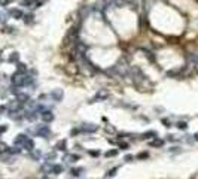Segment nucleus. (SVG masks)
I'll use <instances>...</instances> for the list:
<instances>
[{
    "label": "nucleus",
    "instance_id": "1",
    "mask_svg": "<svg viewBox=\"0 0 198 179\" xmlns=\"http://www.w3.org/2000/svg\"><path fill=\"white\" fill-rule=\"evenodd\" d=\"M33 82V79L30 78V76H27V75H24V73H15L14 76H12V84L15 85V87H26V85H30Z\"/></svg>",
    "mask_w": 198,
    "mask_h": 179
},
{
    "label": "nucleus",
    "instance_id": "2",
    "mask_svg": "<svg viewBox=\"0 0 198 179\" xmlns=\"http://www.w3.org/2000/svg\"><path fill=\"white\" fill-rule=\"evenodd\" d=\"M36 134L40 136V137H48V136L51 134V130H49L46 126H39V127L36 129Z\"/></svg>",
    "mask_w": 198,
    "mask_h": 179
},
{
    "label": "nucleus",
    "instance_id": "3",
    "mask_svg": "<svg viewBox=\"0 0 198 179\" xmlns=\"http://www.w3.org/2000/svg\"><path fill=\"white\" fill-rule=\"evenodd\" d=\"M51 97H52L55 102H61V100H63V97H64V93H63V90H61V88L52 90V93H51Z\"/></svg>",
    "mask_w": 198,
    "mask_h": 179
},
{
    "label": "nucleus",
    "instance_id": "4",
    "mask_svg": "<svg viewBox=\"0 0 198 179\" xmlns=\"http://www.w3.org/2000/svg\"><path fill=\"white\" fill-rule=\"evenodd\" d=\"M21 105H22V103H20L18 100H12V102H9L8 109H9L10 112H18V111L21 109Z\"/></svg>",
    "mask_w": 198,
    "mask_h": 179
},
{
    "label": "nucleus",
    "instance_id": "5",
    "mask_svg": "<svg viewBox=\"0 0 198 179\" xmlns=\"http://www.w3.org/2000/svg\"><path fill=\"white\" fill-rule=\"evenodd\" d=\"M42 120H43V123H52L54 121V114L51 111H45V112H42Z\"/></svg>",
    "mask_w": 198,
    "mask_h": 179
},
{
    "label": "nucleus",
    "instance_id": "6",
    "mask_svg": "<svg viewBox=\"0 0 198 179\" xmlns=\"http://www.w3.org/2000/svg\"><path fill=\"white\" fill-rule=\"evenodd\" d=\"M16 100H18L20 103H28V102H30V97H28V94H26V93H16Z\"/></svg>",
    "mask_w": 198,
    "mask_h": 179
},
{
    "label": "nucleus",
    "instance_id": "7",
    "mask_svg": "<svg viewBox=\"0 0 198 179\" xmlns=\"http://www.w3.org/2000/svg\"><path fill=\"white\" fill-rule=\"evenodd\" d=\"M97 129H98V127H97L95 124H83V126L80 127V132H88V133L92 132V133H94V132H97Z\"/></svg>",
    "mask_w": 198,
    "mask_h": 179
},
{
    "label": "nucleus",
    "instance_id": "8",
    "mask_svg": "<svg viewBox=\"0 0 198 179\" xmlns=\"http://www.w3.org/2000/svg\"><path fill=\"white\" fill-rule=\"evenodd\" d=\"M9 15H10L12 18H15V20H20V18L24 17L22 11H20V9H10V11H9Z\"/></svg>",
    "mask_w": 198,
    "mask_h": 179
},
{
    "label": "nucleus",
    "instance_id": "9",
    "mask_svg": "<svg viewBox=\"0 0 198 179\" xmlns=\"http://www.w3.org/2000/svg\"><path fill=\"white\" fill-rule=\"evenodd\" d=\"M27 139H28V137H27L26 134H18V136L15 137V140H14V143H15L16 146H18V145H20V146H22V145H24V142H26Z\"/></svg>",
    "mask_w": 198,
    "mask_h": 179
},
{
    "label": "nucleus",
    "instance_id": "10",
    "mask_svg": "<svg viewBox=\"0 0 198 179\" xmlns=\"http://www.w3.org/2000/svg\"><path fill=\"white\" fill-rule=\"evenodd\" d=\"M22 148H24V149H27V151H30V152H32V151H33V149H34V142H33V140H32V139H30V137H28V139H27V140H26V142H24V145H22Z\"/></svg>",
    "mask_w": 198,
    "mask_h": 179
},
{
    "label": "nucleus",
    "instance_id": "11",
    "mask_svg": "<svg viewBox=\"0 0 198 179\" xmlns=\"http://www.w3.org/2000/svg\"><path fill=\"white\" fill-rule=\"evenodd\" d=\"M63 172V167L60 166V164H52V167H51V173H54V175H60Z\"/></svg>",
    "mask_w": 198,
    "mask_h": 179
},
{
    "label": "nucleus",
    "instance_id": "12",
    "mask_svg": "<svg viewBox=\"0 0 198 179\" xmlns=\"http://www.w3.org/2000/svg\"><path fill=\"white\" fill-rule=\"evenodd\" d=\"M16 70H18V73H26V72H27V67H26V64L18 63V64H16Z\"/></svg>",
    "mask_w": 198,
    "mask_h": 179
},
{
    "label": "nucleus",
    "instance_id": "13",
    "mask_svg": "<svg viewBox=\"0 0 198 179\" xmlns=\"http://www.w3.org/2000/svg\"><path fill=\"white\" fill-rule=\"evenodd\" d=\"M107 96H109V94H107L106 91H100V93H97V96L94 97V102H97L98 99H106Z\"/></svg>",
    "mask_w": 198,
    "mask_h": 179
},
{
    "label": "nucleus",
    "instance_id": "14",
    "mask_svg": "<svg viewBox=\"0 0 198 179\" xmlns=\"http://www.w3.org/2000/svg\"><path fill=\"white\" fill-rule=\"evenodd\" d=\"M162 145H164V140H161V139H155V140H152V142H151V146H155V148L162 146Z\"/></svg>",
    "mask_w": 198,
    "mask_h": 179
},
{
    "label": "nucleus",
    "instance_id": "15",
    "mask_svg": "<svg viewBox=\"0 0 198 179\" xmlns=\"http://www.w3.org/2000/svg\"><path fill=\"white\" fill-rule=\"evenodd\" d=\"M176 126H177V129H180V130H186V129H188V124H186L185 121H179Z\"/></svg>",
    "mask_w": 198,
    "mask_h": 179
},
{
    "label": "nucleus",
    "instance_id": "16",
    "mask_svg": "<svg viewBox=\"0 0 198 179\" xmlns=\"http://www.w3.org/2000/svg\"><path fill=\"white\" fill-rule=\"evenodd\" d=\"M26 118H27V120H30V121H34V120H36V115H34V112H27Z\"/></svg>",
    "mask_w": 198,
    "mask_h": 179
},
{
    "label": "nucleus",
    "instance_id": "17",
    "mask_svg": "<svg viewBox=\"0 0 198 179\" xmlns=\"http://www.w3.org/2000/svg\"><path fill=\"white\" fill-rule=\"evenodd\" d=\"M149 136H151V137H155L157 133H155V132H148V133L143 134V139H149Z\"/></svg>",
    "mask_w": 198,
    "mask_h": 179
},
{
    "label": "nucleus",
    "instance_id": "18",
    "mask_svg": "<svg viewBox=\"0 0 198 179\" xmlns=\"http://www.w3.org/2000/svg\"><path fill=\"white\" fill-rule=\"evenodd\" d=\"M83 172V169H73L72 170V173H73V176H79L80 173Z\"/></svg>",
    "mask_w": 198,
    "mask_h": 179
},
{
    "label": "nucleus",
    "instance_id": "19",
    "mask_svg": "<svg viewBox=\"0 0 198 179\" xmlns=\"http://www.w3.org/2000/svg\"><path fill=\"white\" fill-rule=\"evenodd\" d=\"M16 60H18V54H16V52H14V54L9 57V61H10V63H14V61H16Z\"/></svg>",
    "mask_w": 198,
    "mask_h": 179
},
{
    "label": "nucleus",
    "instance_id": "20",
    "mask_svg": "<svg viewBox=\"0 0 198 179\" xmlns=\"http://www.w3.org/2000/svg\"><path fill=\"white\" fill-rule=\"evenodd\" d=\"M64 160H66V161H67V160H72V163H73V161H76V160H78V157H76V155H66V157H64Z\"/></svg>",
    "mask_w": 198,
    "mask_h": 179
},
{
    "label": "nucleus",
    "instance_id": "21",
    "mask_svg": "<svg viewBox=\"0 0 198 179\" xmlns=\"http://www.w3.org/2000/svg\"><path fill=\"white\" fill-rule=\"evenodd\" d=\"M116 154H118V151H116V149H113V151H109V152H106L104 155H106V157H113V155H116Z\"/></svg>",
    "mask_w": 198,
    "mask_h": 179
},
{
    "label": "nucleus",
    "instance_id": "22",
    "mask_svg": "<svg viewBox=\"0 0 198 179\" xmlns=\"http://www.w3.org/2000/svg\"><path fill=\"white\" fill-rule=\"evenodd\" d=\"M8 152H9V154H18L20 149H16V148H10V149H9V148H8Z\"/></svg>",
    "mask_w": 198,
    "mask_h": 179
},
{
    "label": "nucleus",
    "instance_id": "23",
    "mask_svg": "<svg viewBox=\"0 0 198 179\" xmlns=\"http://www.w3.org/2000/svg\"><path fill=\"white\" fill-rule=\"evenodd\" d=\"M64 146H66V140H63V142H60L57 148H61V151H66V149H64Z\"/></svg>",
    "mask_w": 198,
    "mask_h": 179
},
{
    "label": "nucleus",
    "instance_id": "24",
    "mask_svg": "<svg viewBox=\"0 0 198 179\" xmlns=\"http://www.w3.org/2000/svg\"><path fill=\"white\" fill-rule=\"evenodd\" d=\"M22 5L24 6H32L33 5V0H22Z\"/></svg>",
    "mask_w": 198,
    "mask_h": 179
},
{
    "label": "nucleus",
    "instance_id": "25",
    "mask_svg": "<svg viewBox=\"0 0 198 179\" xmlns=\"http://www.w3.org/2000/svg\"><path fill=\"white\" fill-rule=\"evenodd\" d=\"M116 170H118V169H116V167H115V169H112V170H110V172H109V173H107V176H109V178H110V176H113V175H115V173H116Z\"/></svg>",
    "mask_w": 198,
    "mask_h": 179
},
{
    "label": "nucleus",
    "instance_id": "26",
    "mask_svg": "<svg viewBox=\"0 0 198 179\" xmlns=\"http://www.w3.org/2000/svg\"><path fill=\"white\" fill-rule=\"evenodd\" d=\"M14 0H0V3L3 5V6H6V5H9V3H12Z\"/></svg>",
    "mask_w": 198,
    "mask_h": 179
},
{
    "label": "nucleus",
    "instance_id": "27",
    "mask_svg": "<svg viewBox=\"0 0 198 179\" xmlns=\"http://www.w3.org/2000/svg\"><path fill=\"white\" fill-rule=\"evenodd\" d=\"M6 21V15H0V23H4Z\"/></svg>",
    "mask_w": 198,
    "mask_h": 179
},
{
    "label": "nucleus",
    "instance_id": "28",
    "mask_svg": "<svg viewBox=\"0 0 198 179\" xmlns=\"http://www.w3.org/2000/svg\"><path fill=\"white\" fill-rule=\"evenodd\" d=\"M3 132H6V127L3 126V127H0V133H3Z\"/></svg>",
    "mask_w": 198,
    "mask_h": 179
},
{
    "label": "nucleus",
    "instance_id": "29",
    "mask_svg": "<svg viewBox=\"0 0 198 179\" xmlns=\"http://www.w3.org/2000/svg\"><path fill=\"white\" fill-rule=\"evenodd\" d=\"M194 137H195V140H198V133H195V136H194Z\"/></svg>",
    "mask_w": 198,
    "mask_h": 179
},
{
    "label": "nucleus",
    "instance_id": "30",
    "mask_svg": "<svg viewBox=\"0 0 198 179\" xmlns=\"http://www.w3.org/2000/svg\"><path fill=\"white\" fill-rule=\"evenodd\" d=\"M0 61H2V52H0Z\"/></svg>",
    "mask_w": 198,
    "mask_h": 179
},
{
    "label": "nucleus",
    "instance_id": "31",
    "mask_svg": "<svg viewBox=\"0 0 198 179\" xmlns=\"http://www.w3.org/2000/svg\"><path fill=\"white\" fill-rule=\"evenodd\" d=\"M45 179H46V178H45Z\"/></svg>",
    "mask_w": 198,
    "mask_h": 179
}]
</instances>
